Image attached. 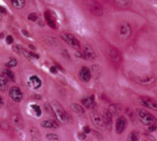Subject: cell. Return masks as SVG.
<instances>
[{"label": "cell", "instance_id": "obj_22", "mask_svg": "<svg viewBox=\"0 0 157 141\" xmlns=\"http://www.w3.org/2000/svg\"><path fill=\"white\" fill-rule=\"evenodd\" d=\"M9 89L8 78L5 75H0V91L6 92Z\"/></svg>", "mask_w": 157, "mask_h": 141}, {"label": "cell", "instance_id": "obj_25", "mask_svg": "<svg viewBox=\"0 0 157 141\" xmlns=\"http://www.w3.org/2000/svg\"><path fill=\"white\" fill-rule=\"evenodd\" d=\"M12 5L16 9H22L25 5V0H10Z\"/></svg>", "mask_w": 157, "mask_h": 141}, {"label": "cell", "instance_id": "obj_17", "mask_svg": "<svg viewBox=\"0 0 157 141\" xmlns=\"http://www.w3.org/2000/svg\"><path fill=\"white\" fill-rule=\"evenodd\" d=\"M116 6L120 9H128L132 5L131 0H112Z\"/></svg>", "mask_w": 157, "mask_h": 141}, {"label": "cell", "instance_id": "obj_27", "mask_svg": "<svg viewBox=\"0 0 157 141\" xmlns=\"http://www.w3.org/2000/svg\"><path fill=\"white\" fill-rule=\"evenodd\" d=\"M128 140L129 141H137L140 139V134L137 131H132L131 133H129L128 135Z\"/></svg>", "mask_w": 157, "mask_h": 141}, {"label": "cell", "instance_id": "obj_37", "mask_svg": "<svg viewBox=\"0 0 157 141\" xmlns=\"http://www.w3.org/2000/svg\"><path fill=\"white\" fill-rule=\"evenodd\" d=\"M50 71L52 73H53V74H56L58 72V69L56 67H54V66H52V67H50Z\"/></svg>", "mask_w": 157, "mask_h": 141}, {"label": "cell", "instance_id": "obj_34", "mask_svg": "<svg viewBox=\"0 0 157 141\" xmlns=\"http://www.w3.org/2000/svg\"><path fill=\"white\" fill-rule=\"evenodd\" d=\"M13 42H14V39H13V36H11V35H8L6 38V43L9 45H11L13 44Z\"/></svg>", "mask_w": 157, "mask_h": 141}, {"label": "cell", "instance_id": "obj_8", "mask_svg": "<svg viewBox=\"0 0 157 141\" xmlns=\"http://www.w3.org/2000/svg\"><path fill=\"white\" fill-rule=\"evenodd\" d=\"M132 34V27L128 22H124L119 27V36L123 39H127Z\"/></svg>", "mask_w": 157, "mask_h": 141}, {"label": "cell", "instance_id": "obj_31", "mask_svg": "<svg viewBox=\"0 0 157 141\" xmlns=\"http://www.w3.org/2000/svg\"><path fill=\"white\" fill-rule=\"evenodd\" d=\"M46 138L49 140H59V136L55 133H47Z\"/></svg>", "mask_w": 157, "mask_h": 141}, {"label": "cell", "instance_id": "obj_30", "mask_svg": "<svg viewBox=\"0 0 157 141\" xmlns=\"http://www.w3.org/2000/svg\"><path fill=\"white\" fill-rule=\"evenodd\" d=\"M17 65V61L15 58H11L10 61L6 64L7 67H14Z\"/></svg>", "mask_w": 157, "mask_h": 141}, {"label": "cell", "instance_id": "obj_28", "mask_svg": "<svg viewBox=\"0 0 157 141\" xmlns=\"http://www.w3.org/2000/svg\"><path fill=\"white\" fill-rule=\"evenodd\" d=\"M3 74L8 78V80H10L11 81H15V74L12 70L9 69H5L3 70Z\"/></svg>", "mask_w": 157, "mask_h": 141}, {"label": "cell", "instance_id": "obj_21", "mask_svg": "<svg viewBox=\"0 0 157 141\" xmlns=\"http://www.w3.org/2000/svg\"><path fill=\"white\" fill-rule=\"evenodd\" d=\"M70 109L74 114L79 115V116L83 115L85 114V110L83 109V107L78 103H72L70 105Z\"/></svg>", "mask_w": 157, "mask_h": 141}, {"label": "cell", "instance_id": "obj_6", "mask_svg": "<svg viewBox=\"0 0 157 141\" xmlns=\"http://www.w3.org/2000/svg\"><path fill=\"white\" fill-rule=\"evenodd\" d=\"M109 58L114 66H120L122 62V55L116 48H110L109 50Z\"/></svg>", "mask_w": 157, "mask_h": 141}, {"label": "cell", "instance_id": "obj_32", "mask_svg": "<svg viewBox=\"0 0 157 141\" xmlns=\"http://www.w3.org/2000/svg\"><path fill=\"white\" fill-rule=\"evenodd\" d=\"M28 19L32 21V22H36L39 19V17H38V16L36 13H31V14H29L28 16Z\"/></svg>", "mask_w": 157, "mask_h": 141}, {"label": "cell", "instance_id": "obj_24", "mask_svg": "<svg viewBox=\"0 0 157 141\" xmlns=\"http://www.w3.org/2000/svg\"><path fill=\"white\" fill-rule=\"evenodd\" d=\"M12 121H13V124H14L15 125H16V127H17L19 129L23 128L24 122L21 116H19V115L18 114L13 115V118H12Z\"/></svg>", "mask_w": 157, "mask_h": 141}, {"label": "cell", "instance_id": "obj_38", "mask_svg": "<svg viewBox=\"0 0 157 141\" xmlns=\"http://www.w3.org/2000/svg\"><path fill=\"white\" fill-rule=\"evenodd\" d=\"M4 106V100L2 99V97H0V108L3 107Z\"/></svg>", "mask_w": 157, "mask_h": 141}, {"label": "cell", "instance_id": "obj_4", "mask_svg": "<svg viewBox=\"0 0 157 141\" xmlns=\"http://www.w3.org/2000/svg\"><path fill=\"white\" fill-rule=\"evenodd\" d=\"M131 79L136 82L138 85H142V86H149L154 84L155 81V77L154 75H146L143 76V77H140V76L136 75H130Z\"/></svg>", "mask_w": 157, "mask_h": 141}, {"label": "cell", "instance_id": "obj_26", "mask_svg": "<svg viewBox=\"0 0 157 141\" xmlns=\"http://www.w3.org/2000/svg\"><path fill=\"white\" fill-rule=\"evenodd\" d=\"M30 135H31L32 139L33 140H39L41 138L40 131L37 128H36V127H33V128L30 129Z\"/></svg>", "mask_w": 157, "mask_h": 141}, {"label": "cell", "instance_id": "obj_15", "mask_svg": "<svg viewBox=\"0 0 157 141\" xmlns=\"http://www.w3.org/2000/svg\"><path fill=\"white\" fill-rule=\"evenodd\" d=\"M79 79L84 83H88L91 79V71L87 67H82L79 71Z\"/></svg>", "mask_w": 157, "mask_h": 141}, {"label": "cell", "instance_id": "obj_13", "mask_svg": "<svg viewBox=\"0 0 157 141\" xmlns=\"http://www.w3.org/2000/svg\"><path fill=\"white\" fill-rule=\"evenodd\" d=\"M127 127V120L125 117L121 116L118 118L116 124V131L117 134H121Z\"/></svg>", "mask_w": 157, "mask_h": 141}, {"label": "cell", "instance_id": "obj_19", "mask_svg": "<svg viewBox=\"0 0 157 141\" xmlns=\"http://www.w3.org/2000/svg\"><path fill=\"white\" fill-rule=\"evenodd\" d=\"M41 126L43 128L46 129H57L59 128V124L54 120H47L41 123Z\"/></svg>", "mask_w": 157, "mask_h": 141}, {"label": "cell", "instance_id": "obj_2", "mask_svg": "<svg viewBox=\"0 0 157 141\" xmlns=\"http://www.w3.org/2000/svg\"><path fill=\"white\" fill-rule=\"evenodd\" d=\"M82 4L94 16H101L103 14V8L96 0H82Z\"/></svg>", "mask_w": 157, "mask_h": 141}, {"label": "cell", "instance_id": "obj_11", "mask_svg": "<svg viewBox=\"0 0 157 141\" xmlns=\"http://www.w3.org/2000/svg\"><path fill=\"white\" fill-rule=\"evenodd\" d=\"M10 97L13 101L19 103L22 101L23 98V94L18 87H13L10 90Z\"/></svg>", "mask_w": 157, "mask_h": 141}, {"label": "cell", "instance_id": "obj_16", "mask_svg": "<svg viewBox=\"0 0 157 141\" xmlns=\"http://www.w3.org/2000/svg\"><path fill=\"white\" fill-rule=\"evenodd\" d=\"M29 85L33 89H39L42 86V81L38 76L32 75L29 79Z\"/></svg>", "mask_w": 157, "mask_h": 141}, {"label": "cell", "instance_id": "obj_20", "mask_svg": "<svg viewBox=\"0 0 157 141\" xmlns=\"http://www.w3.org/2000/svg\"><path fill=\"white\" fill-rule=\"evenodd\" d=\"M122 110H123V107H122L121 104H119V103H113L111 104L109 107V111L112 114L113 116H116V115L120 114L121 113Z\"/></svg>", "mask_w": 157, "mask_h": 141}, {"label": "cell", "instance_id": "obj_29", "mask_svg": "<svg viewBox=\"0 0 157 141\" xmlns=\"http://www.w3.org/2000/svg\"><path fill=\"white\" fill-rule=\"evenodd\" d=\"M31 108L33 110L34 114H36V117H40L42 115V110L40 108L39 105L37 104H32Z\"/></svg>", "mask_w": 157, "mask_h": 141}, {"label": "cell", "instance_id": "obj_14", "mask_svg": "<svg viewBox=\"0 0 157 141\" xmlns=\"http://www.w3.org/2000/svg\"><path fill=\"white\" fill-rule=\"evenodd\" d=\"M113 115L110 113L109 110L104 113L103 116H102V121H103V125L104 127L106 128V130H108L109 131H111L112 128H113Z\"/></svg>", "mask_w": 157, "mask_h": 141}, {"label": "cell", "instance_id": "obj_23", "mask_svg": "<svg viewBox=\"0 0 157 141\" xmlns=\"http://www.w3.org/2000/svg\"><path fill=\"white\" fill-rule=\"evenodd\" d=\"M44 16L45 19H46V22H47V24L49 25V26L51 27L52 28H53V29H56V24L52 15H51L49 12L46 11L44 13Z\"/></svg>", "mask_w": 157, "mask_h": 141}, {"label": "cell", "instance_id": "obj_35", "mask_svg": "<svg viewBox=\"0 0 157 141\" xmlns=\"http://www.w3.org/2000/svg\"><path fill=\"white\" fill-rule=\"evenodd\" d=\"M78 137L79 139H85L86 138V133H85L84 132H82V133H78Z\"/></svg>", "mask_w": 157, "mask_h": 141}, {"label": "cell", "instance_id": "obj_39", "mask_svg": "<svg viewBox=\"0 0 157 141\" xmlns=\"http://www.w3.org/2000/svg\"><path fill=\"white\" fill-rule=\"evenodd\" d=\"M22 34H23L24 35H25V36H26V37H29V34L28 31H25V30H22Z\"/></svg>", "mask_w": 157, "mask_h": 141}, {"label": "cell", "instance_id": "obj_9", "mask_svg": "<svg viewBox=\"0 0 157 141\" xmlns=\"http://www.w3.org/2000/svg\"><path fill=\"white\" fill-rule=\"evenodd\" d=\"M81 54H82V58L87 60H90V61H94L97 58L94 49L91 46L89 45H84L83 49H82V52H81Z\"/></svg>", "mask_w": 157, "mask_h": 141}, {"label": "cell", "instance_id": "obj_18", "mask_svg": "<svg viewBox=\"0 0 157 141\" xmlns=\"http://www.w3.org/2000/svg\"><path fill=\"white\" fill-rule=\"evenodd\" d=\"M82 103L84 107H87L89 109H93L96 107V101H95L94 96H91V97H85L82 100Z\"/></svg>", "mask_w": 157, "mask_h": 141}, {"label": "cell", "instance_id": "obj_12", "mask_svg": "<svg viewBox=\"0 0 157 141\" xmlns=\"http://www.w3.org/2000/svg\"><path fill=\"white\" fill-rule=\"evenodd\" d=\"M90 118L93 125L99 129H102L104 127L102 117L98 112L93 111L90 114Z\"/></svg>", "mask_w": 157, "mask_h": 141}, {"label": "cell", "instance_id": "obj_1", "mask_svg": "<svg viewBox=\"0 0 157 141\" xmlns=\"http://www.w3.org/2000/svg\"><path fill=\"white\" fill-rule=\"evenodd\" d=\"M50 105L51 107H52V112L55 114L56 118H57L59 122L61 123L62 124H68L69 121V115L67 114L63 106L58 101H56V100L52 101L50 103Z\"/></svg>", "mask_w": 157, "mask_h": 141}, {"label": "cell", "instance_id": "obj_7", "mask_svg": "<svg viewBox=\"0 0 157 141\" xmlns=\"http://www.w3.org/2000/svg\"><path fill=\"white\" fill-rule=\"evenodd\" d=\"M61 38L73 49H80V43L74 35L69 33H62Z\"/></svg>", "mask_w": 157, "mask_h": 141}, {"label": "cell", "instance_id": "obj_40", "mask_svg": "<svg viewBox=\"0 0 157 141\" xmlns=\"http://www.w3.org/2000/svg\"><path fill=\"white\" fill-rule=\"evenodd\" d=\"M2 13H0V20H2Z\"/></svg>", "mask_w": 157, "mask_h": 141}, {"label": "cell", "instance_id": "obj_36", "mask_svg": "<svg viewBox=\"0 0 157 141\" xmlns=\"http://www.w3.org/2000/svg\"><path fill=\"white\" fill-rule=\"evenodd\" d=\"M83 132L87 134V133H90L91 132V130H90V128L88 126H86V127H83Z\"/></svg>", "mask_w": 157, "mask_h": 141}, {"label": "cell", "instance_id": "obj_10", "mask_svg": "<svg viewBox=\"0 0 157 141\" xmlns=\"http://www.w3.org/2000/svg\"><path fill=\"white\" fill-rule=\"evenodd\" d=\"M13 50L17 52L19 55H22L25 56L27 58H31V59H39V56L34 52H28L25 50L24 48L22 47V45H15L13 46Z\"/></svg>", "mask_w": 157, "mask_h": 141}, {"label": "cell", "instance_id": "obj_3", "mask_svg": "<svg viewBox=\"0 0 157 141\" xmlns=\"http://www.w3.org/2000/svg\"><path fill=\"white\" fill-rule=\"evenodd\" d=\"M136 114L139 120L143 125L149 127L152 124H156V118L147 110L144 109H137Z\"/></svg>", "mask_w": 157, "mask_h": 141}, {"label": "cell", "instance_id": "obj_33", "mask_svg": "<svg viewBox=\"0 0 157 141\" xmlns=\"http://www.w3.org/2000/svg\"><path fill=\"white\" fill-rule=\"evenodd\" d=\"M149 131L150 133H152V132H155L157 131V125L156 124H152V125L149 126V128H148Z\"/></svg>", "mask_w": 157, "mask_h": 141}, {"label": "cell", "instance_id": "obj_5", "mask_svg": "<svg viewBox=\"0 0 157 141\" xmlns=\"http://www.w3.org/2000/svg\"><path fill=\"white\" fill-rule=\"evenodd\" d=\"M138 102L143 107H147L154 111H157V100L155 99L146 96H140L138 98Z\"/></svg>", "mask_w": 157, "mask_h": 141}]
</instances>
